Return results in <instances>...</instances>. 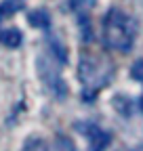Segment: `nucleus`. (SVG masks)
<instances>
[{
  "instance_id": "obj_1",
  "label": "nucleus",
  "mask_w": 143,
  "mask_h": 151,
  "mask_svg": "<svg viewBox=\"0 0 143 151\" xmlns=\"http://www.w3.org/2000/svg\"><path fill=\"white\" fill-rule=\"evenodd\" d=\"M101 36L107 48L129 52L135 44V23L124 11L114 6L105 13L101 21Z\"/></svg>"
},
{
  "instance_id": "obj_2",
  "label": "nucleus",
  "mask_w": 143,
  "mask_h": 151,
  "mask_svg": "<svg viewBox=\"0 0 143 151\" xmlns=\"http://www.w3.org/2000/svg\"><path fill=\"white\" fill-rule=\"evenodd\" d=\"M110 71H112V65L110 63H99L95 57H91V55H82L80 57V63H78V80L84 84L86 90H95L97 92V88L107 82Z\"/></svg>"
},
{
  "instance_id": "obj_3",
  "label": "nucleus",
  "mask_w": 143,
  "mask_h": 151,
  "mask_svg": "<svg viewBox=\"0 0 143 151\" xmlns=\"http://www.w3.org/2000/svg\"><path fill=\"white\" fill-rule=\"evenodd\" d=\"M38 73H40V80L44 82V86L48 88V92L55 99H65L67 97V84L63 82L59 71L51 65V61L44 59V57L38 59Z\"/></svg>"
},
{
  "instance_id": "obj_4",
  "label": "nucleus",
  "mask_w": 143,
  "mask_h": 151,
  "mask_svg": "<svg viewBox=\"0 0 143 151\" xmlns=\"http://www.w3.org/2000/svg\"><path fill=\"white\" fill-rule=\"evenodd\" d=\"M76 130L88 139V151H105L112 141L110 132H105L93 122H76Z\"/></svg>"
},
{
  "instance_id": "obj_5",
  "label": "nucleus",
  "mask_w": 143,
  "mask_h": 151,
  "mask_svg": "<svg viewBox=\"0 0 143 151\" xmlns=\"http://www.w3.org/2000/svg\"><path fill=\"white\" fill-rule=\"evenodd\" d=\"M27 21L32 27H38V29H48L51 27V15L44 9H36L27 15Z\"/></svg>"
},
{
  "instance_id": "obj_6",
  "label": "nucleus",
  "mask_w": 143,
  "mask_h": 151,
  "mask_svg": "<svg viewBox=\"0 0 143 151\" xmlns=\"http://www.w3.org/2000/svg\"><path fill=\"white\" fill-rule=\"evenodd\" d=\"M0 42L9 48H19L21 42H23V34L17 29V27H11V29H4L0 32Z\"/></svg>"
},
{
  "instance_id": "obj_7",
  "label": "nucleus",
  "mask_w": 143,
  "mask_h": 151,
  "mask_svg": "<svg viewBox=\"0 0 143 151\" xmlns=\"http://www.w3.org/2000/svg\"><path fill=\"white\" fill-rule=\"evenodd\" d=\"M48 50H51V55L57 59V63H61V65L67 63V48L59 42V38H55V36L48 38Z\"/></svg>"
},
{
  "instance_id": "obj_8",
  "label": "nucleus",
  "mask_w": 143,
  "mask_h": 151,
  "mask_svg": "<svg viewBox=\"0 0 143 151\" xmlns=\"http://www.w3.org/2000/svg\"><path fill=\"white\" fill-rule=\"evenodd\" d=\"M112 105L116 107V111L120 113V116H124V118H129L131 113H133V99H131V97H124V94H116L114 101H112Z\"/></svg>"
},
{
  "instance_id": "obj_9",
  "label": "nucleus",
  "mask_w": 143,
  "mask_h": 151,
  "mask_svg": "<svg viewBox=\"0 0 143 151\" xmlns=\"http://www.w3.org/2000/svg\"><path fill=\"white\" fill-rule=\"evenodd\" d=\"M21 151H48V143L42 137H27Z\"/></svg>"
},
{
  "instance_id": "obj_10",
  "label": "nucleus",
  "mask_w": 143,
  "mask_h": 151,
  "mask_svg": "<svg viewBox=\"0 0 143 151\" xmlns=\"http://www.w3.org/2000/svg\"><path fill=\"white\" fill-rule=\"evenodd\" d=\"M21 4H23L21 0H4V2H0V19L15 15L17 11L21 9Z\"/></svg>"
},
{
  "instance_id": "obj_11",
  "label": "nucleus",
  "mask_w": 143,
  "mask_h": 151,
  "mask_svg": "<svg viewBox=\"0 0 143 151\" xmlns=\"http://www.w3.org/2000/svg\"><path fill=\"white\" fill-rule=\"evenodd\" d=\"M131 78L135 82H143V59H137L131 65Z\"/></svg>"
},
{
  "instance_id": "obj_12",
  "label": "nucleus",
  "mask_w": 143,
  "mask_h": 151,
  "mask_svg": "<svg viewBox=\"0 0 143 151\" xmlns=\"http://www.w3.org/2000/svg\"><path fill=\"white\" fill-rule=\"evenodd\" d=\"M86 4H88V0H67L69 11H82Z\"/></svg>"
},
{
  "instance_id": "obj_13",
  "label": "nucleus",
  "mask_w": 143,
  "mask_h": 151,
  "mask_svg": "<svg viewBox=\"0 0 143 151\" xmlns=\"http://www.w3.org/2000/svg\"><path fill=\"white\" fill-rule=\"evenodd\" d=\"M80 27H82V32H84V42H91V23H88L86 17H82Z\"/></svg>"
},
{
  "instance_id": "obj_14",
  "label": "nucleus",
  "mask_w": 143,
  "mask_h": 151,
  "mask_svg": "<svg viewBox=\"0 0 143 151\" xmlns=\"http://www.w3.org/2000/svg\"><path fill=\"white\" fill-rule=\"evenodd\" d=\"M139 107H141V111H143V94H141V99H139Z\"/></svg>"
}]
</instances>
